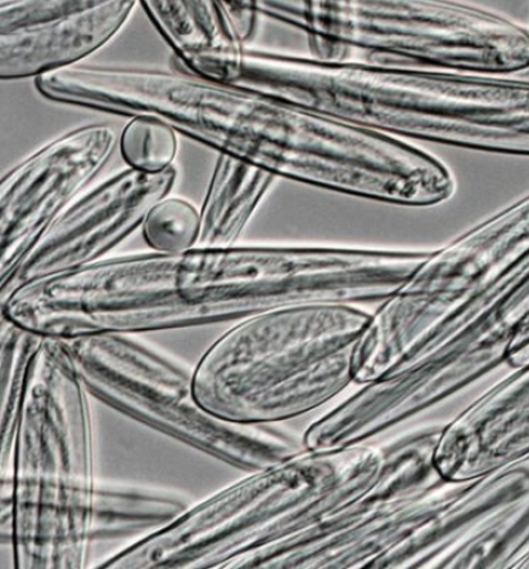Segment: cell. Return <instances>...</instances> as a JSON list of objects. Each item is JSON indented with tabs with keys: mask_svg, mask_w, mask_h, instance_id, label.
Wrapping results in <instances>:
<instances>
[{
	"mask_svg": "<svg viewBox=\"0 0 529 569\" xmlns=\"http://www.w3.org/2000/svg\"><path fill=\"white\" fill-rule=\"evenodd\" d=\"M313 270L300 246H196L104 259L23 284L2 317L41 336L170 331L302 307Z\"/></svg>",
	"mask_w": 529,
	"mask_h": 569,
	"instance_id": "6da1fadb",
	"label": "cell"
},
{
	"mask_svg": "<svg viewBox=\"0 0 529 569\" xmlns=\"http://www.w3.org/2000/svg\"><path fill=\"white\" fill-rule=\"evenodd\" d=\"M208 76L399 138L529 158V81L478 73L326 61L234 43Z\"/></svg>",
	"mask_w": 529,
	"mask_h": 569,
	"instance_id": "7a4b0ae2",
	"label": "cell"
},
{
	"mask_svg": "<svg viewBox=\"0 0 529 569\" xmlns=\"http://www.w3.org/2000/svg\"><path fill=\"white\" fill-rule=\"evenodd\" d=\"M90 392L68 341L44 336L32 359L10 463V548L19 569L92 568L97 490Z\"/></svg>",
	"mask_w": 529,
	"mask_h": 569,
	"instance_id": "3957f363",
	"label": "cell"
},
{
	"mask_svg": "<svg viewBox=\"0 0 529 569\" xmlns=\"http://www.w3.org/2000/svg\"><path fill=\"white\" fill-rule=\"evenodd\" d=\"M385 448H305L196 502L176 523L104 558L103 569H234L325 521L373 482Z\"/></svg>",
	"mask_w": 529,
	"mask_h": 569,
	"instance_id": "277c9868",
	"label": "cell"
},
{
	"mask_svg": "<svg viewBox=\"0 0 529 569\" xmlns=\"http://www.w3.org/2000/svg\"><path fill=\"white\" fill-rule=\"evenodd\" d=\"M371 315L355 305H308L239 320L198 361L197 399L241 425L308 415L355 383V349Z\"/></svg>",
	"mask_w": 529,
	"mask_h": 569,
	"instance_id": "5b68a950",
	"label": "cell"
},
{
	"mask_svg": "<svg viewBox=\"0 0 529 569\" xmlns=\"http://www.w3.org/2000/svg\"><path fill=\"white\" fill-rule=\"evenodd\" d=\"M66 341L90 395L209 457L251 473L306 448L303 437L282 423L241 425L212 415L197 399L194 368L138 333Z\"/></svg>",
	"mask_w": 529,
	"mask_h": 569,
	"instance_id": "8992f818",
	"label": "cell"
},
{
	"mask_svg": "<svg viewBox=\"0 0 529 569\" xmlns=\"http://www.w3.org/2000/svg\"><path fill=\"white\" fill-rule=\"evenodd\" d=\"M529 259V194L426 260L373 315L353 355L355 383L408 365Z\"/></svg>",
	"mask_w": 529,
	"mask_h": 569,
	"instance_id": "52a82bcc",
	"label": "cell"
},
{
	"mask_svg": "<svg viewBox=\"0 0 529 569\" xmlns=\"http://www.w3.org/2000/svg\"><path fill=\"white\" fill-rule=\"evenodd\" d=\"M367 52L421 69L502 77L529 69V29L452 0H347L316 59Z\"/></svg>",
	"mask_w": 529,
	"mask_h": 569,
	"instance_id": "ba28073f",
	"label": "cell"
},
{
	"mask_svg": "<svg viewBox=\"0 0 529 569\" xmlns=\"http://www.w3.org/2000/svg\"><path fill=\"white\" fill-rule=\"evenodd\" d=\"M529 493V459L453 481L440 477L386 516L345 558V569H433L446 550Z\"/></svg>",
	"mask_w": 529,
	"mask_h": 569,
	"instance_id": "9c48e42d",
	"label": "cell"
},
{
	"mask_svg": "<svg viewBox=\"0 0 529 569\" xmlns=\"http://www.w3.org/2000/svg\"><path fill=\"white\" fill-rule=\"evenodd\" d=\"M176 167L161 172L122 170L90 188L46 229L10 277L2 300L23 284L93 266L142 228L153 206L177 183Z\"/></svg>",
	"mask_w": 529,
	"mask_h": 569,
	"instance_id": "30bf717a",
	"label": "cell"
},
{
	"mask_svg": "<svg viewBox=\"0 0 529 569\" xmlns=\"http://www.w3.org/2000/svg\"><path fill=\"white\" fill-rule=\"evenodd\" d=\"M110 123L56 138L0 180V280L10 277L46 229L87 192L118 150Z\"/></svg>",
	"mask_w": 529,
	"mask_h": 569,
	"instance_id": "8fae6325",
	"label": "cell"
},
{
	"mask_svg": "<svg viewBox=\"0 0 529 569\" xmlns=\"http://www.w3.org/2000/svg\"><path fill=\"white\" fill-rule=\"evenodd\" d=\"M443 425H427L385 448L376 480L321 523L291 539L256 550L234 569H338L341 560L382 519L441 476L435 451Z\"/></svg>",
	"mask_w": 529,
	"mask_h": 569,
	"instance_id": "7c38bea8",
	"label": "cell"
},
{
	"mask_svg": "<svg viewBox=\"0 0 529 569\" xmlns=\"http://www.w3.org/2000/svg\"><path fill=\"white\" fill-rule=\"evenodd\" d=\"M139 0H0V78L71 68L109 44Z\"/></svg>",
	"mask_w": 529,
	"mask_h": 569,
	"instance_id": "4fadbf2b",
	"label": "cell"
},
{
	"mask_svg": "<svg viewBox=\"0 0 529 569\" xmlns=\"http://www.w3.org/2000/svg\"><path fill=\"white\" fill-rule=\"evenodd\" d=\"M512 370L443 425L435 466L446 480H470L529 459V366Z\"/></svg>",
	"mask_w": 529,
	"mask_h": 569,
	"instance_id": "5bb4252c",
	"label": "cell"
},
{
	"mask_svg": "<svg viewBox=\"0 0 529 569\" xmlns=\"http://www.w3.org/2000/svg\"><path fill=\"white\" fill-rule=\"evenodd\" d=\"M194 505L189 495L178 490L98 481L90 522L92 552L103 543H118L122 550L151 538L176 523Z\"/></svg>",
	"mask_w": 529,
	"mask_h": 569,
	"instance_id": "9a60e30c",
	"label": "cell"
},
{
	"mask_svg": "<svg viewBox=\"0 0 529 569\" xmlns=\"http://www.w3.org/2000/svg\"><path fill=\"white\" fill-rule=\"evenodd\" d=\"M277 179L256 164L219 154L200 210L197 246H236Z\"/></svg>",
	"mask_w": 529,
	"mask_h": 569,
	"instance_id": "2e32d148",
	"label": "cell"
},
{
	"mask_svg": "<svg viewBox=\"0 0 529 569\" xmlns=\"http://www.w3.org/2000/svg\"><path fill=\"white\" fill-rule=\"evenodd\" d=\"M528 552L529 493L446 550L433 569H517Z\"/></svg>",
	"mask_w": 529,
	"mask_h": 569,
	"instance_id": "e0dca14e",
	"label": "cell"
},
{
	"mask_svg": "<svg viewBox=\"0 0 529 569\" xmlns=\"http://www.w3.org/2000/svg\"><path fill=\"white\" fill-rule=\"evenodd\" d=\"M148 19L172 49L187 57L204 49L239 43L220 0H139Z\"/></svg>",
	"mask_w": 529,
	"mask_h": 569,
	"instance_id": "ac0fdd59",
	"label": "cell"
},
{
	"mask_svg": "<svg viewBox=\"0 0 529 569\" xmlns=\"http://www.w3.org/2000/svg\"><path fill=\"white\" fill-rule=\"evenodd\" d=\"M44 336L2 317L0 332V463L8 467L32 359Z\"/></svg>",
	"mask_w": 529,
	"mask_h": 569,
	"instance_id": "d6986e66",
	"label": "cell"
},
{
	"mask_svg": "<svg viewBox=\"0 0 529 569\" xmlns=\"http://www.w3.org/2000/svg\"><path fill=\"white\" fill-rule=\"evenodd\" d=\"M120 152L128 168L161 172L173 167L179 150L178 131L152 117H132L120 134Z\"/></svg>",
	"mask_w": 529,
	"mask_h": 569,
	"instance_id": "ffe728a7",
	"label": "cell"
},
{
	"mask_svg": "<svg viewBox=\"0 0 529 569\" xmlns=\"http://www.w3.org/2000/svg\"><path fill=\"white\" fill-rule=\"evenodd\" d=\"M201 213L180 197L167 196L157 202L144 219V241L157 252L193 249L200 239Z\"/></svg>",
	"mask_w": 529,
	"mask_h": 569,
	"instance_id": "44dd1931",
	"label": "cell"
},
{
	"mask_svg": "<svg viewBox=\"0 0 529 569\" xmlns=\"http://www.w3.org/2000/svg\"><path fill=\"white\" fill-rule=\"evenodd\" d=\"M259 14L299 28L305 18V0H256Z\"/></svg>",
	"mask_w": 529,
	"mask_h": 569,
	"instance_id": "7402d4cb",
	"label": "cell"
},
{
	"mask_svg": "<svg viewBox=\"0 0 529 569\" xmlns=\"http://www.w3.org/2000/svg\"><path fill=\"white\" fill-rule=\"evenodd\" d=\"M525 267L529 273V259L525 261ZM528 343H529V318L525 321L522 327H520L518 329L515 340H512V342H511L508 358L510 357L511 353H515V352L519 351L520 349H523L525 346H527Z\"/></svg>",
	"mask_w": 529,
	"mask_h": 569,
	"instance_id": "603a6c76",
	"label": "cell"
},
{
	"mask_svg": "<svg viewBox=\"0 0 529 569\" xmlns=\"http://www.w3.org/2000/svg\"><path fill=\"white\" fill-rule=\"evenodd\" d=\"M345 2L346 0H306L310 10L317 13L333 12L342 7Z\"/></svg>",
	"mask_w": 529,
	"mask_h": 569,
	"instance_id": "cb8c5ba5",
	"label": "cell"
},
{
	"mask_svg": "<svg viewBox=\"0 0 529 569\" xmlns=\"http://www.w3.org/2000/svg\"><path fill=\"white\" fill-rule=\"evenodd\" d=\"M507 366L511 369L529 366V343L523 349L511 353L507 360Z\"/></svg>",
	"mask_w": 529,
	"mask_h": 569,
	"instance_id": "d4e9b609",
	"label": "cell"
},
{
	"mask_svg": "<svg viewBox=\"0 0 529 569\" xmlns=\"http://www.w3.org/2000/svg\"><path fill=\"white\" fill-rule=\"evenodd\" d=\"M518 569H529V552L528 555L520 560V563L517 567Z\"/></svg>",
	"mask_w": 529,
	"mask_h": 569,
	"instance_id": "484cf974",
	"label": "cell"
}]
</instances>
